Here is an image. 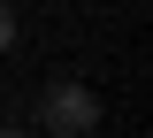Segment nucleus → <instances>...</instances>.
Masks as SVG:
<instances>
[{
    "label": "nucleus",
    "instance_id": "f257e3e1",
    "mask_svg": "<svg viewBox=\"0 0 153 138\" xmlns=\"http://www.w3.org/2000/svg\"><path fill=\"white\" fill-rule=\"evenodd\" d=\"M38 115H46V131L76 138V131H92V123H100V92L61 77V84H46V92H38Z\"/></svg>",
    "mask_w": 153,
    "mask_h": 138
},
{
    "label": "nucleus",
    "instance_id": "f03ea898",
    "mask_svg": "<svg viewBox=\"0 0 153 138\" xmlns=\"http://www.w3.org/2000/svg\"><path fill=\"white\" fill-rule=\"evenodd\" d=\"M16 46V16H8V0H0V54Z\"/></svg>",
    "mask_w": 153,
    "mask_h": 138
},
{
    "label": "nucleus",
    "instance_id": "7ed1b4c3",
    "mask_svg": "<svg viewBox=\"0 0 153 138\" xmlns=\"http://www.w3.org/2000/svg\"><path fill=\"white\" fill-rule=\"evenodd\" d=\"M0 138H23V131H0Z\"/></svg>",
    "mask_w": 153,
    "mask_h": 138
},
{
    "label": "nucleus",
    "instance_id": "20e7f679",
    "mask_svg": "<svg viewBox=\"0 0 153 138\" xmlns=\"http://www.w3.org/2000/svg\"><path fill=\"white\" fill-rule=\"evenodd\" d=\"M76 138H84V131H76Z\"/></svg>",
    "mask_w": 153,
    "mask_h": 138
}]
</instances>
